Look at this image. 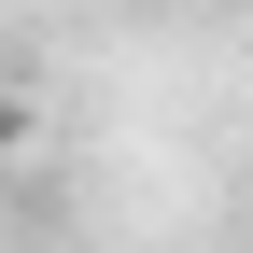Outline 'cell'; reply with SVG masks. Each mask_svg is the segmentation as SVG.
Returning a JSON list of instances; mask_svg holds the SVG:
<instances>
[{
    "instance_id": "cell-1",
    "label": "cell",
    "mask_w": 253,
    "mask_h": 253,
    "mask_svg": "<svg viewBox=\"0 0 253 253\" xmlns=\"http://www.w3.org/2000/svg\"><path fill=\"white\" fill-rule=\"evenodd\" d=\"M28 126H42V113H28V84H0V169L28 155Z\"/></svg>"
}]
</instances>
